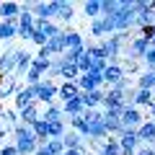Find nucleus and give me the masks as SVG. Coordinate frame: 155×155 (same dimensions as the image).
Masks as SVG:
<instances>
[{
  "label": "nucleus",
  "mask_w": 155,
  "mask_h": 155,
  "mask_svg": "<svg viewBox=\"0 0 155 155\" xmlns=\"http://www.w3.org/2000/svg\"><path fill=\"white\" fill-rule=\"evenodd\" d=\"M134 155H155V150L150 147V145H140V150H137Z\"/></svg>",
  "instance_id": "34"
},
{
  "label": "nucleus",
  "mask_w": 155,
  "mask_h": 155,
  "mask_svg": "<svg viewBox=\"0 0 155 155\" xmlns=\"http://www.w3.org/2000/svg\"><path fill=\"white\" fill-rule=\"evenodd\" d=\"M13 134H16V150H18V155H34L39 150V140H36V134H34L31 127H26V124H16V127H13Z\"/></svg>",
  "instance_id": "1"
},
{
  "label": "nucleus",
  "mask_w": 155,
  "mask_h": 155,
  "mask_svg": "<svg viewBox=\"0 0 155 155\" xmlns=\"http://www.w3.org/2000/svg\"><path fill=\"white\" fill-rule=\"evenodd\" d=\"M18 116H21V124H26V127H34V124L41 119V114H39V106H36V104H31V106H26L23 111H18Z\"/></svg>",
  "instance_id": "18"
},
{
  "label": "nucleus",
  "mask_w": 155,
  "mask_h": 155,
  "mask_svg": "<svg viewBox=\"0 0 155 155\" xmlns=\"http://www.w3.org/2000/svg\"><path fill=\"white\" fill-rule=\"evenodd\" d=\"M137 88H142V91H155V70H142V72H140Z\"/></svg>",
  "instance_id": "25"
},
{
  "label": "nucleus",
  "mask_w": 155,
  "mask_h": 155,
  "mask_svg": "<svg viewBox=\"0 0 155 155\" xmlns=\"http://www.w3.org/2000/svg\"><path fill=\"white\" fill-rule=\"evenodd\" d=\"M137 137H140L142 145H150V147H153V142H155V119H145V122L140 124Z\"/></svg>",
  "instance_id": "11"
},
{
  "label": "nucleus",
  "mask_w": 155,
  "mask_h": 155,
  "mask_svg": "<svg viewBox=\"0 0 155 155\" xmlns=\"http://www.w3.org/2000/svg\"><path fill=\"white\" fill-rule=\"evenodd\" d=\"M119 145H122V153L124 155H134L140 150V137H137V129H124L122 134H119Z\"/></svg>",
  "instance_id": "6"
},
{
  "label": "nucleus",
  "mask_w": 155,
  "mask_h": 155,
  "mask_svg": "<svg viewBox=\"0 0 155 155\" xmlns=\"http://www.w3.org/2000/svg\"><path fill=\"white\" fill-rule=\"evenodd\" d=\"M104 96H106V91L98 88V91H91V93H80V98H83L85 109H98V106L104 104Z\"/></svg>",
  "instance_id": "15"
},
{
  "label": "nucleus",
  "mask_w": 155,
  "mask_h": 155,
  "mask_svg": "<svg viewBox=\"0 0 155 155\" xmlns=\"http://www.w3.org/2000/svg\"><path fill=\"white\" fill-rule=\"evenodd\" d=\"M13 101H16V111H23L26 106L36 104V93H34L31 85H26V88H21L16 96H13Z\"/></svg>",
  "instance_id": "10"
},
{
  "label": "nucleus",
  "mask_w": 155,
  "mask_h": 155,
  "mask_svg": "<svg viewBox=\"0 0 155 155\" xmlns=\"http://www.w3.org/2000/svg\"><path fill=\"white\" fill-rule=\"evenodd\" d=\"M134 8H137V26L140 28L155 26V11L150 8V3H145V0H134Z\"/></svg>",
  "instance_id": "5"
},
{
  "label": "nucleus",
  "mask_w": 155,
  "mask_h": 155,
  "mask_svg": "<svg viewBox=\"0 0 155 155\" xmlns=\"http://www.w3.org/2000/svg\"><path fill=\"white\" fill-rule=\"evenodd\" d=\"M104 83V72H83V75L78 78V88H80V93H91V91H98Z\"/></svg>",
  "instance_id": "4"
},
{
  "label": "nucleus",
  "mask_w": 155,
  "mask_h": 155,
  "mask_svg": "<svg viewBox=\"0 0 155 155\" xmlns=\"http://www.w3.org/2000/svg\"><path fill=\"white\" fill-rule=\"evenodd\" d=\"M18 78L16 75H11V78H5V83H0V101L3 98H11V96H16L18 93Z\"/></svg>",
  "instance_id": "19"
},
{
  "label": "nucleus",
  "mask_w": 155,
  "mask_h": 155,
  "mask_svg": "<svg viewBox=\"0 0 155 155\" xmlns=\"http://www.w3.org/2000/svg\"><path fill=\"white\" fill-rule=\"evenodd\" d=\"M145 67H147V70H155V49H150L147 54H145Z\"/></svg>",
  "instance_id": "33"
},
{
  "label": "nucleus",
  "mask_w": 155,
  "mask_h": 155,
  "mask_svg": "<svg viewBox=\"0 0 155 155\" xmlns=\"http://www.w3.org/2000/svg\"><path fill=\"white\" fill-rule=\"evenodd\" d=\"M44 147L49 150V155H65V142L62 140H49Z\"/></svg>",
  "instance_id": "32"
},
{
  "label": "nucleus",
  "mask_w": 155,
  "mask_h": 155,
  "mask_svg": "<svg viewBox=\"0 0 155 155\" xmlns=\"http://www.w3.org/2000/svg\"><path fill=\"white\" fill-rule=\"evenodd\" d=\"M78 47H85L83 41V34H78V31H65V52L67 49H78Z\"/></svg>",
  "instance_id": "27"
},
{
  "label": "nucleus",
  "mask_w": 155,
  "mask_h": 155,
  "mask_svg": "<svg viewBox=\"0 0 155 155\" xmlns=\"http://www.w3.org/2000/svg\"><path fill=\"white\" fill-rule=\"evenodd\" d=\"M127 78V72H124V67L122 65H109L104 70V83L109 85V88H114V85H119Z\"/></svg>",
  "instance_id": "9"
},
{
  "label": "nucleus",
  "mask_w": 155,
  "mask_h": 155,
  "mask_svg": "<svg viewBox=\"0 0 155 155\" xmlns=\"http://www.w3.org/2000/svg\"><path fill=\"white\" fill-rule=\"evenodd\" d=\"M62 111H65L67 116H83L85 114V106H83V98L78 96V98H72V101H67V104H62Z\"/></svg>",
  "instance_id": "20"
},
{
  "label": "nucleus",
  "mask_w": 155,
  "mask_h": 155,
  "mask_svg": "<svg viewBox=\"0 0 155 155\" xmlns=\"http://www.w3.org/2000/svg\"><path fill=\"white\" fill-rule=\"evenodd\" d=\"M57 18L65 23H70L75 18V5L72 3H65V0H57Z\"/></svg>",
  "instance_id": "21"
},
{
  "label": "nucleus",
  "mask_w": 155,
  "mask_h": 155,
  "mask_svg": "<svg viewBox=\"0 0 155 155\" xmlns=\"http://www.w3.org/2000/svg\"><path fill=\"white\" fill-rule=\"evenodd\" d=\"M62 67H65V57H54L47 75H49V78H62Z\"/></svg>",
  "instance_id": "31"
},
{
  "label": "nucleus",
  "mask_w": 155,
  "mask_h": 155,
  "mask_svg": "<svg viewBox=\"0 0 155 155\" xmlns=\"http://www.w3.org/2000/svg\"><path fill=\"white\" fill-rule=\"evenodd\" d=\"M122 11V0H101V18H114Z\"/></svg>",
  "instance_id": "24"
},
{
  "label": "nucleus",
  "mask_w": 155,
  "mask_h": 155,
  "mask_svg": "<svg viewBox=\"0 0 155 155\" xmlns=\"http://www.w3.org/2000/svg\"><path fill=\"white\" fill-rule=\"evenodd\" d=\"M3 111H5V109H3V101H0V116H3Z\"/></svg>",
  "instance_id": "36"
},
{
  "label": "nucleus",
  "mask_w": 155,
  "mask_h": 155,
  "mask_svg": "<svg viewBox=\"0 0 155 155\" xmlns=\"http://www.w3.org/2000/svg\"><path fill=\"white\" fill-rule=\"evenodd\" d=\"M153 93H155V91H153Z\"/></svg>",
  "instance_id": "38"
},
{
  "label": "nucleus",
  "mask_w": 155,
  "mask_h": 155,
  "mask_svg": "<svg viewBox=\"0 0 155 155\" xmlns=\"http://www.w3.org/2000/svg\"><path fill=\"white\" fill-rule=\"evenodd\" d=\"M34 93H36V104H44V106H52L57 98V93H60V85L52 83L49 78H47L44 83H39L36 88H34Z\"/></svg>",
  "instance_id": "3"
},
{
  "label": "nucleus",
  "mask_w": 155,
  "mask_h": 155,
  "mask_svg": "<svg viewBox=\"0 0 155 155\" xmlns=\"http://www.w3.org/2000/svg\"><path fill=\"white\" fill-rule=\"evenodd\" d=\"M34 155H49V150H47L44 145H41V147H39V150H36V153H34Z\"/></svg>",
  "instance_id": "35"
},
{
  "label": "nucleus",
  "mask_w": 155,
  "mask_h": 155,
  "mask_svg": "<svg viewBox=\"0 0 155 155\" xmlns=\"http://www.w3.org/2000/svg\"><path fill=\"white\" fill-rule=\"evenodd\" d=\"M21 3H0V21H18V16H21Z\"/></svg>",
  "instance_id": "14"
},
{
  "label": "nucleus",
  "mask_w": 155,
  "mask_h": 155,
  "mask_svg": "<svg viewBox=\"0 0 155 155\" xmlns=\"http://www.w3.org/2000/svg\"><path fill=\"white\" fill-rule=\"evenodd\" d=\"M98 155H124L122 145H119V137H106V142H104V147L98 150Z\"/></svg>",
  "instance_id": "26"
},
{
  "label": "nucleus",
  "mask_w": 155,
  "mask_h": 155,
  "mask_svg": "<svg viewBox=\"0 0 155 155\" xmlns=\"http://www.w3.org/2000/svg\"><path fill=\"white\" fill-rule=\"evenodd\" d=\"M116 23V34L119 31H129V28L137 26V8H134V0H122V11L114 16Z\"/></svg>",
  "instance_id": "2"
},
{
  "label": "nucleus",
  "mask_w": 155,
  "mask_h": 155,
  "mask_svg": "<svg viewBox=\"0 0 155 155\" xmlns=\"http://www.w3.org/2000/svg\"><path fill=\"white\" fill-rule=\"evenodd\" d=\"M153 150H155V142H153Z\"/></svg>",
  "instance_id": "37"
},
{
  "label": "nucleus",
  "mask_w": 155,
  "mask_h": 155,
  "mask_svg": "<svg viewBox=\"0 0 155 155\" xmlns=\"http://www.w3.org/2000/svg\"><path fill=\"white\" fill-rule=\"evenodd\" d=\"M34 16L39 21H52V18H57V0L54 3H36L34 5Z\"/></svg>",
  "instance_id": "12"
},
{
  "label": "nucleus",
  "mask_w": 155,
  "mask_h": 155,
  "mask_svg": "<svg viewBox=\"0 0 155 155\" xmlns=\"http://www.w3.org/2000/svg\"><path fill=\"white\" fill-rule=\"evenodd\" d=\"M62 114H65V111H62V106H60V104H52V106H44L41 119H44L47 124H52V122H65V119H62Z\"/></svg>",
  "instance_id": "22"
},
{
  "label": "nucleus",
  "mask_w": 155,
  "mask_h": 155,
  "mask_svg": "<svg viewBox=\"0 0 155 155\" xmlns=\"http://www.w3.org/2000/svg\"><path fill=\"white\" fill-rule=\"evenodd\" d=\"M18 36V21H0V41H11Z\"/></svg>",
  "instance_id": "23"
},
{
  "label": "nucleus",
  "mask_w": 155,
  "mask_h": 155,
  "mask_svg": "<svg viewBox=\"0 0 155 155\" xmlns=\"http://www.w3.org/2000/svg\"><path fill=\"white\" fill-rule=\"evenodd\" d=\"M83 54H85V47H78V49H67L62 57H65L67 65H78V62L83 60Z\"/></svg>",
  "instance_id": "29"
},
{
  "label": "nucleus",
  "mask_w": 155,
  "mask_h": 155,
  "mask_svg": "<svg viewBox=\"0 0 155 155\" xmlns=\"http://www.w3.org/2000/svg\"><path fill=\"white\" fill-rule=\"evenodd\" d=\"M91 36H96L98 41H104L106 39V26L101 18H96V21H91Z\"/></svg>",
  "instance_id": "30"
},
{
  "label": "nucleus",
  "mask_w": 155,
  "mask_h": 155,
  "mask_svg": "<svg viewBox=\"0 0 155 155\" xmlns=\"http://www.w3.org/2000/svg\"><path fill=\"white\" fill-rule=\"evenodd\" d=\"M62 142H65V150H83L85 153V142H88V140H85L83 134H78L75 129H70V132H65Z\"/></svg>",
  "instance_id": "13"
},
{
  "label": "nucleus",
  "mask_w": 155,
  "mask_h": 155,
  "mask_svg": "<svg viewBox=\"0 0 155 155\" xmlns=\"http://www.w3.org/2000/svg\"><path fill=\"white\" fill-rule=\"evenodd\" d=\"M83 13H85L88 21L101 18V0H88V3H83Z\"/></svg>",
  "instance_id": "28"
},
{
  "label": "nucleus",
  "mask_w": 155,
  "mask_h": 155,
  "mask_svg": "<svg viewBox=\"0 0 155 155\" xmlns=\"http://www.w3.org/2000/svg\"><path fill=\"white\" fill-rule=\"evenodd\" d=\"M153 104H155V93H153V91L137 88V91L132 93V106H137V109H140V106H147V109H150Z\"/></svg>",
  "instance_id": "17"
},
{
  "label": "nucleus",
  "mask_w": 155,
  "mask_h": 155,
  "mask_svg": "<svg viewBox=\"0 0 155 155\" xmlns=\"http://www.w3.org/2000/svg\"><path fill=\"white\" fill-rule=\"evenodd\" d=\"M16 67H18V49H8L0 54V75H16Z\"/></svg>",
  "instance_id": "7"
},
{
  "label": "nucleus",
  "mask_w": 155,
  "mask_h": 155,
  "mask_svg": "<svg viewBox=\"0 0 155 155\" xmlns=\"http://www.w3.org/2000/svg\"><path fill=\"white\" fill-rule=\"evenodd\" d=\"M78 96H80V88H78V83H67V80H62V85H60V93H57V98H60L62 104H67V101L78 98Z\"/></svg>",
  "instance_id": "16"
},
{
  "label": "nucleus",
  "mask_w": 155,
  "mask_h": 155,
  "mask_svg": "<svg viewBox=\"0 0 155 155\" xmlns=\"http://www.w3.org/2000/svg\"><path fill=\"white\" fill-rule=\"evenodd\" d=\"M142 114H140L137 106H127V109L122 111V127L124 129H140V124H142Z\"/></svg>",
  "instance_id": "8"
}]
</instances>
